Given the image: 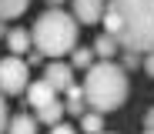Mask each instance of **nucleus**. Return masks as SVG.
<instances>
[{
  "instance_id": "1",
  "label": "nucleus",
  "mask_w": 154,
  "mask_h": 134,
  "mask_svg": "<svg viewBox=\"0 0 154 134\" xmlns=\"http://www.w3.org/2000/svg\"><path fill=\"white\" fill-rule=\"evenodd\" d=\"M104 30L114 34L121 47L154 50V0H107Z\"/></svg>"
},
{
  "instance_id": "2",
  "label": "nucleus",
  "mask_w": 154,
  "mask_h": 134,
  "mask_svg": "<svg viewBox=\"0 0 154 134\" xmlns=\"http://www.w3.org/2000/svg\"><path fill=\"white\" fill-rule=\"evenodd\" d=\"M84 97H87L91 111H100V114L117 111L127 101V74H124V67L111 64V61L91 64L87 77H84Z\"/></svg>"
},
{
  "instance_id": "3",
  "label": "nucleus",
  "mask_w": 154,
  "mask_h": 134,
  "mask_svg": "<svg viewBox=\"0 0 154 134\" xmlns=\"http://www.w3.org/2000/svg\"><path fill=\"white\" fill-rule=\"evenodd\" d=\"M77 20L74 14H64L60 7H50V10H44L37 20H34V27H30V34H34V47L37 50H44L47 57H64V54H70L74 50V44H77Z\"/></svg>"
},
{
  "instance_id": "4",
  "label": "nucleus",
  "mask_w": 154,
  "mask_h": 134,
  "mask_svg": "<svg viewBox=\"0 0 154 134\" xmlns=\"http://www.w3.org/2000/svg\"><path fill=\"white\" fill-rule=\"evenodd\" d=\"M30 87V64L20 61L17 54H10V57H0V91L4 94H27Z\"/></svg>"
},
{
  "instance_id": "5",
  "label": "nucleus",
  "mask_w": 154,
  "mask_h": 134,
  "mask_svg": "<svg viewBox=\"0 0 154 134\" xmlns=\"http://www.w3.org/2000/svg\"><path fill=\"white\" fill-rule=\"evenodd\" d=\"M54 94H57V87L50 84L47 77H44V80H30V87H27V104L34 107V111H40V107H47L50 101H57Z\"/></svg>"
},
{
  "instance_id": "6",
  "label": "nucleus",
  "mask_w": 154,
  "mask_h": 134,
  "mask_svg": "<svg viewBox=\"0 0 154 134\" xmlns=\"http://www.w3.org/2000/svg\"><path fill=\"white\" fill-rule=\"evenodd\" d=\"M104 14H107L104 0H74V17L81 23H97Z\"/></svg>"
},
{
  "instance_id": "7",
  "label": "nucleus",
  "mask_w": 154,
  "mask_h": 134,
  "mask_svg": "<svg viewBox=\"0 0 154 134\" xmlns=\"http://www.w3.org/2000/svg\"><path fill=\"white\" fill-rule=\"evenodd\" d=\"M44 77H47L57 91H67V87L74 84V70H70L67 64H60V61H50V64L44 67Z\"/></svg>"
},
{
  "instance_id": "8",
  "label": "nucleus",
  "mask_w": 154,
  "mask_h": 134,
  "mask_svg": "<svg viewBox=\"0 0 154 134\" xmlns=\"http://www.w3.org/2000/svg\"><path fill=\"white\" fill-rule=\"evenodd\" d=\"M4 40H7L10 54H27L30 44H34V34H30V30H23V27H10V34H7Z\"/></svg>"
},
{
  "instance_id": "9",
  "label": "nucleus",
  "mask_w": 154,
  "mask_h": 134,
  "mask_svg": "<svg viewBox=\"0 0 154 134\" xmlns=\"http://www.w3.org/2000/svg\"><path fill=\"white\" fill-rule=\"evenodd\" d=\"M67 114V104H60V101H50L47 107H40L37 111V121L40 124H47V127H54V124H60V117Z\"/></svg>"
},
{
  "instance_id": "10",
  "label": "nucleus",
  "mask_w": 154,
  "mask_h": 134,
  "mask_svg": "<svg viewBox=\"0 0 154 134\" xmlns=\"http://www.w3.org/2000/svg\"><path fill=\"white\" fill-rule=\"evenodd\" d=\"M64 94H67V114H87V111H84V107H87V97H84V84H81V87H77V84H70Z\"/></svg>"
},
{
  "instance_id": "11",
  "label": "nucleus",
  "mask_w": 154,
  "mask_h": 134,
  "mask_svg": "<svg viewBox=\"0 0 154 134\" xmlns=\"http://www.w3.org/2000/svg\"><path fill=\"white\" fill-rule=\"evenodd\" d=\"M7 134H37V117L30 114H14L7 124Z\"/></svg>"
},
{
  "instance_id": "12",
  "label": "nucleus",
  "mask_w": 154,
  "mask_h": 134,
  "mask_svg": "<svg viewBox=\"0 0 154 134\" xmlns=\"http://www.w3.org/2000/svg\"><path fill=\"white\" fill-rule=\"evenodd\" d=\"M117 47H121V44H117V37H114V34H107V30L94 40V54H97V57H104V61H107V57H117Z\"/></svg>"
},
{
  "instance_id": "13",
  "label": "nucleus",
  "mask_w": 154,
  "mask_h": 134,
  "mask_svg": "<svg viewBox=\"0 0 154 134\" xmlns=\"http://www.w3.org/2000/svg\"><path fill=\"white\" fill-rule=\"evenodd\" d=\"M30 7V0H0V17L4 20H14V17H20L23 10Z\"/></svg>"
},
{
  "instance_id": "14",
  "label": "nucleus",
  "mask_w": 154,
  "mask_h": 134,
  "mask_svg": "<svg viewBox=\"0 0 154 134\" xmlns=\"http://www.w3.org/2000/svg\"><path fill=\"white\" fill-rule=\"evenodd\" d=\"M81 127H84L87 134H100V131H104V114H100V111H87V114H81Z\"/></svg>"
},
{
  "instance_id": "15",
  "label": "nucleus",
  "mask_w": 154,
  "mask_h": 134,
  "mask_svg": "<svg viewBox=\"0 0 154 134\" xmlns=\"http://www.w3.org/2000/svg\"><path fill=\"white\" fill-rule=\"evenodd\" d=\"M144 61H141V50H131V47H124L121 50V67L124 70H134V67H141Z\"/></svg>"
},
{
  "instance_id": "16",
  "label": "nucleus",
  "mask_w": 154,
  "mask_h": 134,
  "mask_svg": "<svg viewBox=\"0 0 154 134\" xmlns=\"http://www.w3.org/2000/svg\"><path fill=\"white\" fill-rule=\"evenodd\" d=\"M70 64L87 70V67L94 64V50H87V47H77V50H74V57H70Z\"/></svg>"
},
{
  "instance_id": "17",
  "label": "nucleus",
  "mask_w": 154,
  "mask_h": 134,
  "mask_svg": "<svg viewBox=\"0 0 154 134\" xmlns=\"http://www.w3.org/2000/svg\"><path fill=\"white\" fill-rule=\"evenodd\" d=\"M7 124H10V114H7V101H4V91H0V134H7Z\"/></svg>"
},
{
  "instance_id": "18",
  "label": "nucleus",
  "mask_w": 154,
  "mask_h": 134,
  "mask_svg": "<svg viewBox=\"0 0 154 134\" xmlns=\"http://www.w3.org/2000/svg\"><path fill=\"white\" fill-rule=\"evenodd\" d=\"M44 57H47V54H44V50H37V47H34V50H27V64H30V67H40V64H44Z\"/></svg>"
},
{
  "instance_id": "19",
  "label": "nucleus",
  "mask_w": 154,
  "mask_h": 134,
  "mask_svg": "<svg viewBox=\"0 0 154 134\" xmlns=\"http://www.w3.org/2000/svg\"><path fill=\"white\" fill-rule=\"evenodd\" d=\"M50 134H77L70 124H54V127H50Z\"/></svg>"
},
{
  "instance_id": "20",
  "label": "nucleus",
  "mask_w": 154,
  "mask_h": 134,
  "mask_svg": "<svg viewBox=\"0 0 154 134\" xmlns=\"http://www.w3.org/2000/svg\"><path fill=\"white\" fill-rule=\"evenodd\" d=\"M144 70L154 77V50H147V57H144Z\"/></svg>"
},
{
  "instance_id": "21",
  "label": "nucleus",
  "mask_w": 154,
  "mask_h": 134,
  "mask_svg": "<svg viewBox=\"0 0 154 134\" xmlns=\"http://www.w3.org/2000/svg\"><path fill=\"white\" fill-rule=\"evenodd\" d=\"M144 127H154V107H151V111L144 114Z\"/></svg>"
},
{
  "instance_id": "22",
  "label": "nucleus",
  "mask_w": 154,
  "mask_h": 134,
  "mask_svg": "<svg viewBox=\"0 0 154 134\" xmlns=\"http://www.w3.org/2000/svg\"><path fill=\"white\" fill-rule=\"evenodd\" d=\"M7 34H10V27L4 23V17H0V37H7Z\"/></svg>"
},
{
  "instance_id": "23",
  "label": "nucleus",
  "mask_w": 154,
  "mask_h": 134,
  "mask_svg": "<svg viewBox=\"0 0 154 134\" xmlns=\"http://www.w3.org/2000/svg\"><path fill=\"white\" fill-rule=\"evenodd\" d=\"M47 4H50V7H57V4H64V0H47Z\"/></svg>"
},
{
  "instance_id": "24",
  "label": "nucleus",
  "mask_w": 154,
  "mask_h": 134,
  "mask_svg": "<svg viewBox=\"0 0 154 134\" xmlns=\"http://www.w3.org/2000/svg\"><path fill=\"white\" fill-rule=\"evenodd\" d=\"M144 134H154V127H147V131H144Z\"/></svg>"
},
{
  "instance_id": "25",
  "label": "nucleus",
  "mask_w": 154,
  "mask_h": 134,
  "mask_svg": "<svg viewBox=\"0 0 154 134\" xmlns=\"http://www.w3.org/2000/svg\"><path fill=\"white\" fill-rule=\"evenodd\" d=\"M100 134H114V131H100Z\"/></svg>"
}]
</instances>
